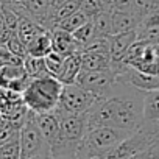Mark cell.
Wrapping results in <instances>:
<instances>
[{"instance_id": "1f68e13d", "label": "cell", "mask_w": 159, "mask_h": 159, "mask_svg": "<svg viewBox=\"0 0 159 159\" xmlns=\"http://www.w3.org/2000/svg\"><path fill=\"white\" fill-rule=\"evenodd\" d=\"M30 159H50V156H34V157H30Z\"/></svg>"}, {"instance_id": "277c9868", "label": "cell", "mask_w": 159, "mask_h": 159, "mask_svg": "<svg viewBox=\"0 0 159 159\" xmlns=\"http://www.w3.org/2000/svg\"><path fill=\"white\" fill-rule=\"evenodd\" d=\"M100 98V95H95L78 84H64L58 106L55 112L58 116H66V114H84L88 112L95 102Z\"/></svg>"}, {"instance_id": "9c48e42d", "label": "cell", "mask_w": 159, "mask_h": 159, "mask_svg": "<svg viewBox=\"0 0 159 159\" xmlns=\"http://www.w3.org/2000/svg\"><path fill=\"white\" fill-rule=\"evenodd\" d=\"M137 41V31L117 33L109 36V55L112 62H122L129 47Z\"/></svg>"}, {"instance_id": "603a6c76", "label": "cell", "mask_w": 159, "mask_h": 159, "mask_svg": "<svg viewBox=\"0 0 159 159\" xmlns=\"http://www.w3.org/2000/svg\"><path fill=\"white\" fill-rule=\"evenodd\" d=\"M64 59H66V56H62V55H59V53H56V52H50V53L44 58V61H45V67H47V72H48L52 76L58 78L59 73H61V69H62Z\"/></svg>"}, {"instance_id": "f546056e", "label": "cell", "mask_w": 159, "mask_h": 159, "mask_svg": "<svg viewBox=\"0 0 159 159\" xmlns=\"http://www.w3.org/2000/svg\"><path fill=\"white\" fill-rule=\"evenodd\" d=\"M100 3H102V7H103L105 11H112L114 0H100Z\"/></svg>"}, {"instance_id": "7a4b0ae2", "label": "cell", "mask_w": 159, "mask_h": 159, "mask_svg": "<svg viewBox=\"0 0 159 159\" xmlns=\"http://www.w3.org/2000/svg\"><path fill=\"white\" fill-rule=\"evenodd\" d=\"M131 134L133 133L114 126H98L89 129L81 139V142L78 143V156L80 159L100 157L112 148H116Z\"/></svg>"}, {"instance_id": "d4e9b609", "label": "cell", "mask_w": 159, "mask_h": 159, "mask_svg": "<svg viewBox=\"0 0 159 159\" xmlns=\"http://www.w3.org/2000/svg\"><path fill=\"white\" fill-rule=\"evenodd\" d=\"M137 41H142L148 45L159 48V25L139 28L137 30Z\"/></svg>"}, {"instance_id": "4fadbf2b", "label": "cell", "mask_w": 159, "mask_h": 159, "mask_svg": "<svg viewBox=\"0 0 159 159\" xmlns=\"http://www.w3.org/2000/svg\"><path fill=\"white\" fill-rule=\"evenodd\" d=\"M111 55L108 52L98 50H83L81 52V69L83 70H103L111 67Z\"/></svg>"}, {"instance_id": "30bf717a", "label": "cell", "mask_w": 159, "mask_h": 159, "mask_svg": "<svg viewBox=\"0 0 159 159\" xmlns=\"http://www.w3.org/2000/svg\"><path fill=\"white\" fill-rule=\"evenodd\" d=\"M36 123L44 136V139L52 145H55L59 140V117L55 111L44 112V114H34Z\"/></svg>"}, {"instance_id": "d6986e66", "label": "cell", "mask_w": 159, "mask_h": 159, "mask_svg": "<svg viewBox=\"0 0 159 159\" xmlns=\"http://www.w3.org/2000/svg\"><path fill=\"white\" fill-rule=\"evenodd\" d=\"M143 117L145 120H159V91L145 92Z\"/></svg>"}, {"instance_id": "7402d4cb", "label": "cell", "mask_w": 159, "mask_h": 159, "mask_svg": "<svg viewBox=\"0 0 159 159\" xmlns=\"http://www.w3.org/2000/svg\"><path fill=\"white\" fill-rule=\"evenodd\" d=\"M72 36H73V39L76 41V44L80 45V48H84L89 42H92L95 38H97V34H95V28H94V24H92V20L89 19L84 25H81L78 30H75L73 33H72Z\"/></svg>"}, {"instance_id": "5bb4252c", "label": "cell", "mask_w": 159, "mask_h": 159, "mask_svg": "<svg viewBox=\"0 0 159 159\" xmlns=\"http://www.w3.org/2000/svg\"><path fill=\"white\" fill-rule=\"evenodd\" d=\"M80 70H81V52H76L66 56L58 80L62 84H73Z\"/></svg>"}, {"instance_id": "83f0119b", "label": "cell", "mask_w": 159, "mask_h": 159, "mask_svg": "<svg viewBox=\"0 0 159 159\" xmlns=\"http://www.w3.org/2000/svg\"><path fill=\"white\" fill-rule=\"evenodd\" d=\"M80 10H81L89 19H92L95 14L103 11V7L100 0H80Z\"/></svg>"}, {"instance_id": "ffe728a7", "label": "cell", "mask_w": 159, "mask_h": 159, "mask_svg": "<svg viewBox=\"0 0 159 159\" xmlns=\"http://www.w3.org/2000/svg\"><path fill=\"white\" fill-rule=\"evenodd\" d=\"M88 20H89V17H88L81 10H78V11H75L73 14H70V16L64 17L62 20H59L58 25H56V28L64 30V31H69V33H73L75 30H78L81 25H84ZM56 28H55V30H56Z\"/></svg>"}, {"instance_id": "2e32d148", "label": "cell", "mask_w": 159, "mask_h": 159, "mask_svg": "<svg viewBox=\"0 0 159 159\" xmlns=\"http://www.w3.org/2000/svg\"><path fill=\"white\" fill-rule=\"evenodd\" d=\"M50 52H52V31L48 30H44L27 45V55L30 56L45 58Z\"/></svg>"}, {"instance_id": "4316f807", "label": "cell", "mask_w": 159, "mask_h": 159, "mask_svg": "<svg viewBox=\"0 0 159 159\" xmlns=\"http://www.w3.org/2000/svg\"><path fill=\"white\" fill-rule=\"evenodd\" d=\"M5 44H7L8 50H10L14 56H17L19 59H22V61H24V58L27 56V47H25V44L17 38V34H16V33H13V34L8 38V41H7Z\"/></svg>"}, {"instance_id": "836d02e7", "label": "cell", "mask_w": 159, "mask_h": 159, "mask_svg": "<svg viewBox=\"0 0 159 159\" xmlns=\"http://www.w3.org/2000/svg\"><path fill=\"white\" fill-rule=\"evenodd\" d=\"M0 159H2V157H0Z\"/></svg>"}, {"instance_id": "8992f818", "label": "cell", "mask_w": 159, "mask_h": 159, "mask_svg": "<svg viewBox=\"0 0 159 159\" xmlns=\"http://www.w3.org/2000/svg\"><path fill=\"white\" fill-rule=\"evenodd\" d=\"M19 16H28L50 31L53 0H13L8 3Z\"/></svg>"}, {"instance_id": "9a60e30c", "label": "cell", "mask_w": 159, "mask_h": 159, "mask_svg": "<svg viewBox=\"0 0 159 159\" xmlns=\"http://www.w3.org/2000/svg\"><path fill=\"white\" fill-rule=\"evenodd\" d=\"M45 28L41 27L36 20H33L31 17L28 16H19V24H17V28H16V34L17 38L25 44V47L38 36L44 31Z\"/></svg>"}, {"instance_id": "f1b7e54d", "label": "cell", "mask_w": 159, "mask_h": 159, "mask_svg": "<svg viewBox=\"0 0 159 159\" xmlns=\"http://www.w3.org/2000/svg\"><path fill=\"white\" fill-rule=\"evenodd\" d=\"M134 0H114L112 11H133Z\"/></svg>"}, {"instance_id": "ba28073f", "label": "cell", "mask_w": 159, "mask_h": 159, "mask_svg": "<svg viewBox=\"0 0 159 159\" xmlns=\"http://www.w3.org/2000/svg\"><path fill=\"white\" fill-rule=\"evenodd\" d=\"M31 78L24 70L22 64H3L0 66V88L11 92L22 94Z\"/></svg>"}, {"instance_id": "ac0fdd59", "label": "cell", "mask_w": 159, "mask_h": 159, "mask_svg": "<svg viewBox=\"0 0 159 159\" xmlns=\"http://www.w3.org/2000/svg\"><path fill=\"white\" fill-rule=\"evenodd\" d=\"M22 66H24V70H25V73L28 75V78H39V76L50 75V73L47 72L44 58H38V56H30V55H27V56L24 58V61H22Z\"/></svg>"}, {"instance_id": "44dd1931", "label": "cell", "mask_w": 159, "mask_h": 159, "mask_svg": "<svg viewBox=\"0 0 159 159\" xmlns=\"http://www.w3.org/2000/svg\"><path fill=\"white\" fill-rule=\"evenodd\" d=\"M50 159H80V156H78V143L56 142L55 145H52Z\"/></svg>"}, {"instance_id": "e0dca14e", "label": "cell", "mask_w": 159, "mask_h": 159, "mask_svg": "<svg viewBox=\"0 0 159 159\" xmlns=\"http://www.w3.org/2000/svg\"><path fill=\"white\" fill-rule=\"evenodd\" d=\"M91 20L94 24L97 38H109V36H112V17H111V11H105L103 10L98 14H95Z\"/></svg>"}, {"instance_id": "3957f363", "label": "cell", "mask_w": 159, "mask_h": 159, "mask_svg": "<svg viewBox=\"0 0 159 159\" xmlns=\"http://www.w3.org/2000/svg\"><path fill=\"white\" fill-rule=\"evenodd\" d=\"M19 142H20V159H30L34 156H50L52 153L50 143L44 139L36 123L34 112L31 111H28L24 123L20 125Z\"/></svg>"}, {"instance_id": "5b68a950", "label": "cell", "mask_w": 159, "mask_h": 159, "mask_svg": "<svg viewBox=\"0 0 159 159\" xmlns=\"http://www.w3.org/2000/svg\"><path fill=\"white\" fill-rule=\"evenodd\" d=\"M116 83H117V75L112 70V67L103 69V70H83L81 69L75 80V84L100 97L108 95L112 91Z\"/></svg>"}, {"instance_id": "7c38bea8", "label": "cell", "mask_w": 159, "mask_h": 159, "mask_svg": "<svg viewBox=\"0 0 159 159\" xmlns=\"http://www.w3.org/2000/svg\"><path fill=\"white\" fill-rule=\"evenodd\" d=\"M111 17H112V34L139 30L140 17L134 11H111Z\"/></svg>"}, {"instance_id": "4dcf8cb0", "label": "cell", "mask_w": 159, "mask_h": 159, "mask_svg": "<svg viewBox=\"0 0 159 159\" xmlns=\"http://www.w3.org/2000/svg\"><path fill=\"white\" fill-rule=\"evenodd\" d=\"M10 125V122H8V119L5 117V116H2V114H0V131H2L5 126H8Z\"/></svg>"}, {"instance_id": "8fae6325", "label": "cell", "mask_w": 159, "mask_h": 159, "mask_svg": "<svg viewBox=\"0 0 159 159\" xmlns=\"http://www.w3.org/2000/svg\"><path fill=\"white\" fill-rule=\"evenodd\" d=\"M52 52H56L62 56H69L72 53L81 52V48L73 39L72 33L56 28L52 31Z\"/></svg>"}, {"instance_id": "6da1fadb", "label": "cell", "mask_w": 159, "mask_h": 159, "mask_svg": "<svg viewBox=\"0 0 159 159\" xmlns=\"http://www.w3.org/2000/svg\"><path fill=\"white\" fill-rule=\"evenodd\" d=\"M62 83L52 75L31 78L25 91L22 92V102L28 111L34 114H44L55 111L62 91Z\"/></svg>"}, {"instance_id": "cb8c5ba5", "label": "cell", "mask_w": 159, "mask_h": 159, "mask_svg": "<svg viewBox=\"0 0 159 159\" xmlns=\"http://www.w3.org/2000/svg\"><path fill=\"white\" fill-rule=\"evenodd\" d=\"M0 157H2V159H20V142H19V136L13 137L10 142H7L3 145H0Z\"/></svg>"}, {"instance_id": "52a82bcc", "label": "cell", "mask_w": 159, "mask_h": 159, "mask_svg": "<svg viewBox=\"0 0 159 159\" xmlns=\"http://www.w3.org/2000/svg\"><path fill=\"white\" fill-rule=\"evenodd\" d=\"M59 117V140L62 143H80L88 133L86 112L84 114H66Z\"/></svg>"}, {"instance_id": "d6a6232c", "label": "cell", "mask_w": 159, "mask_h": 159, "mask_svg": "<svg viewBox=\"0 0 159 159\" xmlns=\"http://www.w3.org/2000/svg\"><path fill=\"white\" fill-rule=\"evenodd\" d=\"M0 2H2V3H11L13 0H0Z\"/></svg>"}, {"instance_id": "484cf974", "label": "cell", "mask_w": 159, "mask_h": 159, "mask_svg": "<svg viewBox=\"0 0 159 159\" xmlns=\"http://www.w3.org/2000/svg\"><path fill=\"white\" fill-rule=\"evenodd\" d=\"M154 10H159V0H134L133 11L140 17V20L143 16H147Z\"/></svg>"}]
</instances>
